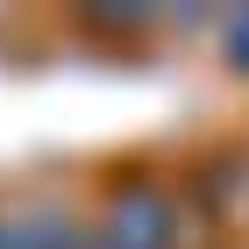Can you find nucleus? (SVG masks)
Masks as SVG:
<instances>
[{
  "label": "nucleus",
  "mask_w": 249,
  "mask_h": 249,
  "mask_svg": "<svg viewBox=\"0 0 249 249\" xmlns=\"http://www.w3.org/2000/svg\"><path fill=\"white\" fill-rule=\"evenodd\" d=\"M221 50H228V64H235V71L249 78V7H242V15L228 21V36H221Z\"/></svg>",
  "instance_id": "obj_3"
},
{
  "label": "nucleus",
  "mask_w": 249,
  "mask_h": 249,
  "mask_svg": "<svg viewBox=\"0 0 249 249\" xmlns=\"http://www.w3.org/2000/svg\"><path fill=\"white\" fill-rule=\"evenodd\" d=\"M7 242H15V249H86V235H78L64 213H36V221L7 228Z\"/></svg>",
  "instance_id": "obj_2"
},
{
  "label": "nucleus",
  "mask_w": 249,
  "mask_h": 249,
  "mask_svg": "<svg viewBox=\"0 0 249 249\" xmlns=\"http://www.w3.org/2000/svg\"><path fill=\"white\" fill-rule=\"evenodd\" d=\"M93 21H107V29H135V21H150V15H128V7H107V15H93Z\"/></svg>",
  "instance_id": "obj_4"
},
{
  "label": "nucleus",
  "mask_w": 249,
  "mask_h": 249,
  "mask_svg": "<svg viewBox=\"0 0 249 249\" xmlns=\"http://www.w3.org/2000/svg\"><path fill=\"white\" fill-rule=\"evenodd\" d=\"M0 249H15V242H7V228H0Z\"/></svg>",
  "instance_id": "obj_5"
},
{
  "label": "nucleus",
  "mask_w": 249,
  "mask_h": 249,
  "mask_svg": "<svg viewBox=\"0 0 249 249\" xmlns=\"http://www.w3.org/2000/svg\"><path fill=\"white\" fill-rule=\"evenodd\" d=\"M93 249H171V199L150 185H121L100 213Z\"/></svg>",
  "instance_id": "obj_1"
}]
</instances>
